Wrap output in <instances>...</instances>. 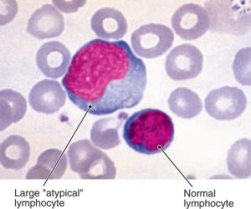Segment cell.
Instances as JSON below:
<instances>
[{"label":"cell","mask_w":251,"mask_h":209,"mask_svg":"<svg viewBox=\"0 0 251 209\" xmlns=\"http://www.w3.org/2000/svg\"><path fill=\"white\" fill-rule=\"evenodd\" d=\"M65 29V19L54 5L46 3L29 18L27 32L33 37L46 40L59 37Z\"/></svg>","instance_id":"obj_10"},{"label":"cell","mask_w":251,"mask_h":209,"mask_svg":"<svg viewBox=\"0 0 251 209\" xmlns=\"http://www.w3.org/2000/svg\"><path fill=\"white\" fill-rule=\"evenodd\" d=\"M170 111L183 119L196 117L203 111V102L196 92L186 87H178L169 95Z\"/></svg>","instance_id":"obj_16"},{"label":"cell","mask_w":251,"mask_h":209,"mask_svg":"<svg viewBox=\"0 0 251 209\" xmlns=\"http://www.w3.org/2000/svg\"><path fill=\"white\" fill-rule=\"evenodd\" d=\"M147 68L124 40L95 39L78 49L62 86L86 114L106 116L131 109L143 100Z\"/></svg>","instance_id":"obj_1"},{"label":"cell","mask_w":251,"mask_h":209,"mask_svg":"<svg viewBox=\"0 0 251 209\" xmlns=\"http://www.w3.org/2000/svg\"><path fill=\"white\" fill-rule=\"evenodd\" d=\"M28 99L35 112L52 115L65 106L66 92L56 80H42L32 87Z\"/></svg>","instance_id":"obj_9"},{"label":"cell","mask_w":251,"mask_h":209,"mask_svg":"<svg viewBox=\"0 0 251 209\" xmlns=\"http://www.w3.org/2000/svg\"><path fill=\"white\" fill-rule=\"evenodd\" d=\"M103 152L87 139L72 143L67 152L69 164L72 171L82 176L99 160Z\"/></svg>","instance_id":"obj_15"},{"label":"cell","mask_w":251,"mask_h":209,"mask_svg":"<svg viewBox=\"0 0 251 209\" xmlns=\"http://www.w3.org/2000/svg\"><path fill=\"white\" fill-rule=\"evenodd\" d=\"M72 60L71 51L59 41L46 42L36 54L38 69L46 77L51 79H58L66 75Z\"/></svg>","instance_id":"obj_8"},{"label":"cell","mask_w":251,"mask_h":209,"mask_svg":"<svg viewBox=\"0 0 251 209\" xmlns=\"http://www.w3.org/2000/svg\"><path fill=\"white\" fill-rule=\"evenodd\" d=\"M86 3V1H53L52 4L59 11L72 14L77 11L78 9L82 8Z\"/></svg>","instance_id":"obj_22"},{"label":"cell","mask_w":251,"mask_h":209,"mask_svg":"<svg viewBox=\"0 0 251 209\" xmlns=\"http://www.w3.org/2000/svg\"><path fill=\"white\" fill-rule=\"evenodd\" d=\"M251 143L248 138L236 140L227 155V166L229 173L238 179H246L251 175Z\"/></svg>","instance_id":"obj_17"},{"label":"cell","mask_w":251,"mask_h":209,"mask_svg":"<svg viewBox=\"0 0 251 209\" xmlns=\"http://www.w3.org/2000/svg\"><path fill=\"white\" fill-rule=\"evenodd\" d=\"M251 51L250 47L237 52L233 63V71L237 81L245 86L251 84Z\"/></svg>","instance_id":"obj_20"},{"label":"cell","mask_w":251,"mask_h":209,"mask_svg":"<svg viewBox=\"0 0 251 209\" xmlns=\"http://www.w3.org/2000/svg\"><path fill=\"white\" fill-rule=\"evenodd\" d=\"M127 114L122 112L116 116L97 120L91 130V140L95 146L102 150L113 149L121 144L119 129Z\"/></svg>","instance_id":"obj_13"},{"label":"cell","mask_w":251,"mask_h":209,"mask_svg":"<svg viewBox=\"0 0 251 209\" xmlns=\"http://www.w3.org/2000/svg\"><path fill=\"white\" fill-rule=\"evenodd\" d=\"M135 55L145 59L163 56L174 42L172 29L162 23H148L136 29L131 36Z\"/></svg>","instance_id":"obj_4"},{"label":"cell","mask_w":251,"mask_h":209,"mask_svg":"<svg viewBox=\"0 0 251 209\" xmlns=\"http://www.w3.org/2000/svg\"><path fill=\"white\" fill-rule=\"evenodd\" d=\"M91 27L97 37L108 41L123 39L128 29L123 13L111 7L98 9L91 20Z\"/></svg>","instance_id":"obj_11"},{"label":"cell","mask_w":251,"mask_h":209,"mask_svg":"<svg viewBox=\"0 0 251 209\" xmlns=\"http://www.w3.org/2000/svg\"><path fill=\"white\" fill-rule=\"evenodd\" d=\"M171 23L176 35L188 41L200 39L210 28L205 8L197 3H186L179 7L173 15Z\"/></svg>","instance_id":"obj_7"},{"label":"cell","mask_w":251,"mask_h":209,"mask_svg":"<svg viewBox=\"0 0 251 209\" xmlns=\"http://www.w3.org/2000/svg\"><path fill=\"white\" fill-rule=\"evenodd\" d=\"M203 66L202 52L190 44L176 46L166 58V73L170 79L176 81L198 77L203 70Z\"/></svg>","instance_id":"obj_6"},{"label":"cell","mask_w":251,"mask_h":209,"mask_svg":"<svg viewBox=\"0 0 251 209\" xmlns=\"http://www.w3.org/2000/svg\"><path fill=\"white\" fill-rule=\"evenodd\" d=\"M117 177V168L114 162L103 152L101 158L92 166L85 174L80 176L81 179L86 180H105L115 179Z\"/></svg>","instance_id":"obj_19"},{"label":"cell","mask_w":251,"mask_h":209,"mask_svg":"<svg viewBox=\"0 0 251 209\" xmlns=\"http://www.w3.org/2000/svg\"><path fill=\"white\" fill-rule=\"evenodd\" d=\"M1 3V24L4 25L10 23L17 15L18 4L15 1H2Z\"/></svg>","instance_id":"obj_21"},{"label":"cell","mask_w":251,"mask_h":209,"mask_svg":"<svg viewBox=\"0 0 251 209\" xmlns=\"http://www.w3.org/2000/svg\"><path fill=\"white\" fill-rule=\"evenodd\" d=\"M212 31L245 35L251 29V2L212 0L205 3Z\"/></svg>","instance_id":"obj_3"},{"label":"cell","mask_w":251,"mask_h":209,"mask_svg":"<svg viewBox=\"0 0 251 209\" xmlns=\"http://www.w3.org/2000/svg\"><path fill=\"white\" fill-rule=\"evenodd\" d=\"M68 159L60 149L46 150L39 156L37 163L29 170L26 179L57 180L66 173Z\"/></svg>","instance_id":"obj_12"},{"label":"cell","mask_w":251,"mask_h":209,"mask_svg":"<svg viewBox=\"0 0 251 209\" xmlns=\"http://www.w3.org/2000/svg\"><path fill=\"white\" fill-rule=\"evenodd\" d=\"M174 121L158 109L141 110L126 120L123 138L126 143L140 154H159L171 146L174 139Z\"/></svg>","instance_id":"obj_2"},{"label":"cell","mask_w":251,"mask_h":209,"mask_svg":"<svg viewBox=\"0 0 251 209\" xmlns=\"http://www.w3.org/2000/svg\"><path fill=\"white\" fill-rule=\"evenodd\" d=\"M30 146L28 140L19 135H12L1 143V165L9 170L22 169L29 162Z\"/></svg>","instance_id":"obj_14"},{"label":"cell","mask_w":251,"mask_h":209,"mask_svg":"<svg viewBox=\"0 0 251 209\" xmlns=\"http://www.w3.org/2000/svg\"><path fill=\"white\" fill-rule=\"evenodd\" d=\"M1 131L22 120L27 112V101L24 95L11 89L0 92Z\"/></svg>","instance_id":"obj_18"},{"label":"cell","mask_w":251,"mask_h":209,"mask_svg":"<svg viewBox=\"0 0 251 209\" xmlns=\"http://www.w3.org/2000/svg\"><path fill=\"white\" fill-rule=\"evenodd\" d=\"M209 116L221 121H230L240 117L247 107L245 92L235 86H223L208 93L204 100Z\"/></svg>","instance_id":"obj_5"}]
</instances>
